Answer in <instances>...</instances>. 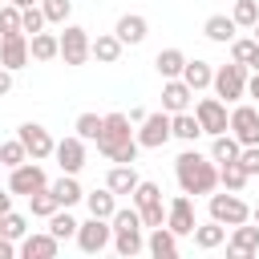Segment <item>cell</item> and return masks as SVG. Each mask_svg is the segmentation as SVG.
Wrapping results in <instances>:
<instances>
[{
	"label": "cell",
	"instance_id": "obj_1",
	"mask_svg": "<svg viewBox=\"0 0 259 259\" xmlns=\"http://www.w3.org/2000/svg\"><path fill=\"white\" fill-rule=\"evenodd\" d=\"M174 178L182 194H210L219 186V162L198 150H182L174 158Z\"/></svg>",
	"mask_w": 259,
	"mask_h": 259
},
{
	"label": "cell",
	"instance_id": "obj_2",
	"mask_svg": "<svg viewBox=\"0 0 259 259\" xmlns=\"http://www.w3.org/2000/svg\"><path fill=\"white\" fill-rule=\"evenodd\" d=\"M138 134H134V121L125 113H105V125H101V138H97V154L109 158V162H138Z\"/></svg>",
	"mask_w": 259,
	"mask_h": 259
},
{
	"label": "cell",
	"instance_id": "obj_3",
	"mask_svg": "<svg viewBox=\"0 0 259 259\" xmlns=\"http://www.w3.org/2000/svg\"><path fill=\"white\" fill-rule=\"evenodd\" d=\"M206 210H210V219H214V223H223V227H239V223H247V219H251V206L239 198V190H223V194H214V190H210Z\"/></svg>",
	"mask_w": 259,
	"mask_h": 259
},
{
	"label": "cell",
	"instance_id": "obj_4",
	"mask_svg": "<svg viewBox=\"0 0 259 259\" xmlns=\"http://www.w3.org/2000/svg\"><path fill=\"white\" fill-rule=\"evenodd\" d=\"M130 198H134V206L142 210V223H146V231L166 223V206H162V186H158V182L142 178V182H138V190H134Z\"/></svg>",
	"mask_w": 259,
	"mask_h": 259
},
{
	"label": "cell",
	"instance_id": "obj_5",
	"mask_svg": "<svg viewBox=\"0 0 259 259\" xmlns=\"http://www.w3.org/2000/svg\"><path fill=\"white\" fill-rule=\"evenodd\" d=\"M210 89H214V97H223V101H239V97H247V65H239V61L219 65Z\"/></svg>",
	"mask_w": 259,
	"mask_h": 259
},
{
	"label": "cell",
	"instance_id": "obj_6",
	"mask_svg": "<svg viewBox=\"0 0 259 259\" xmlns=\"http://www.w3.org/2000/svg\"><path fill=\"white\" fill-rule=\"evenodd\" d=\"M109 243H113V223H109V219L89 214V219L77 227V247H81L85 255H101Z\"/></svg>",
	"mask_w": 259,
	"mask_h": 259
},
{
	"label": "cell",
	"instance_id": "obj_7",
	"mask_svg": "<svg viewBox=\"0 0 259 259\" xmlns=\"http://www.w3.org/2000/svg\"><path fill=\"white\" fill-rule=\"evenodd\" d=\"M134 134H138V146H142V150H162V146L174 138V134H170V113H166V109L146 113Z\"/></svg>",
	"mask_w": 259,
	"mask_h": 259
},
{
	"label": "cell",
	"instance_id": "obj_8",
	"mask_svg": "<svg viewBox=\"0 0 259 259\" xmlns=\"http://www.w3.org/2000/svg\"><path fill=\"white\" fill-rule=\"evenodd\" d=\"M89 45H93V36H89V28H81V24H65V32H61V61L65 65H85L93 53H89Z\"/></svg>",
	"mask_w": 259,
	"mask_h": 259
},
{
	"label": "cell",
	"instance_id": "obj_9",
	"mask_svg": "<svg viewBox=\"0 0 259 259\" xmlns=\"http://www.w3.org/2000/svg\"><path fill=\"white\" fill-rule=\"evenodd\" d=\"M40 186H49V178H45V166L36 162V158H28V162H20V166H12L8 170V190L12 194H36Z\"/></svg>",
	"mask_w": 259,
	"mask_h": 259
},
{
	"label": "cell",
	"instance_id": "obj_10",
	"mask_svg": "<svg viewBox=\"0 0 259 259\" xmlns=\"http://www.w3.org/2000/svg\"><path fill=\"white\" fill-rule=\"evenodd\" d=\"M194 117H198L202 134H210V138L231 130V113H227V101H223V97H202V101L194 105Z\"/></svg>",
	"mask_w": 259,
	"mask_h": 259
},
{
	"label": "cell",
	"instance_id": "obj_11",
	"mask_svg": "<svg viewBox=\"0 0 259 259\" xmlns=\"http://www.w3.org/2000/svg\"><path fill=\"white\" fill-rule=\"evenodd\" d=\"M16 138L24 142V150H28V158H36V162H45V158H53V150H57V142H53V134L40 125V121H24L20 130H16Z\"/></svg>",
	"mask_w": 259,
	"mask_h": 259
},
{
	"label": "cell",
	"instance_id": "obj_12",
	"mask_svg": "<svg viewBox=\"0 0 259 259\" xmlns=\"http://www.w3.org/2000/svg\"><path fill=\"white\" fill-rule=\"evenodd\" d=\"M227 255H231V259H251V255H259V223L251 227V219H247V223L231 227V235H227Z\"/></svg>",
	"mask_w": 259,
	"mask_h": 259
},
{
	"label": "cell",
	"instance_id": "obj_13",
	"mask_svg": "<svg viewBox=\"0 0 259 259\" xmlns=\"http://www.w3.org/2000/svg\"><path fill=\"white\" fill-rule=\"evenodd\" d=\"M231 134L243 146H259V105H235L231 109Z\"/></svg>",
	"mask_w": 259,
	"mask_h": 259
},
{
	"label": "cell",
	"instance_id": "obj_14",
	"mask_svg": "<svg viewBox=\"0 0 259 259\" xmlns=\"http://www.w3.org/2000/svg\"><path fill=\"white\" fill-rule=\"evenodd\" d=\"M53 158H57L61 174H81V166H85V138H77V134L61 138L57 150H53Z\"/></svg>",
	"mask_w": 259,
	"mask_h": 259
},
{
	"label": "cell",
	"instance_id": "obj_15",
	"mask_svg": "<svg viewBox=\"0 0 259 259\" xmlns=\"http://www.w3.org/2000/svg\"><path fill=\"white\" fill-rule=\"evenodd\" d=\"M166 227L174 235H194V202H190V194H174L166 202Z\"/></svg>",
	"mask_w": 259,
	"mask_h": 259
},
{
	"label": "cell",
	"instance_id": "obj_16",
	"mask_svg": "<svg viewBox=\"0 0 259 259\" xmlns=\"http://www.w3.org/2000/svg\"><path fill=\"white\" fill-rule=\"evenodd\" d=\"M32 61V53H28V32H12V36H0V65L4 69H24Z\"/></svg>",
	"mask_w": 259,
	"mask_h": 259
},
{
	"label": "cell",
	"instance_id": "obj_17",
	"mask_svg": "<svg viewBox=\"0 0 259 259\" xmlns=\"http://www.w3.org/2000/svg\"><path fill=\"white\" fill-rule=\"evenodd\" d=\"M57 251H61V239L53 231H28L20 239V255L24 259H53Z\"/></svg>",
	"mask_w": 259,
	"mask_h": 259
},
{
	"label": "cell",
	"instance_id": "obj_18",
	"mask_svg": "<svg viewBox=\"0 0 259 259\" xmlns=\"http://www.w3.org/2000/svg\"><path fill=\"white\" fill-rule=\"evenodd\" d=\"M190 97H194V89H190L182 77L162 81V109H166V113H182V109H190Z\"/></svg>",
	"mask_w": 259,
	"mask_h": 259
},
{
	"label": "cell",
	"instance_id": "obj_19",
	"mask_svg": "<svg viewBox=\"0 0 259 259\" xmlns=\"http://www.w3.org/2000/svg\"><path fill=\"white\" fill-rule=\"evenodd\" d=\"M113 32L121 36V45H142V40L150 36V20H146L142 12H125V16H117Z\"/></svg>",
	"mask_w": 259,
	"mask_h": 259
},
{
	"label": "cell",
	"instance_id": "obj_20",
	"mask_svg": "<svg viewBox=\"0 0 259 259\" xmlns=\"http://www.w3.org/2000/svg\"><path fill=\"white\" fill-rule=\"evenodd\" d=\"M146 227H117L113 231V251L121 255V259H134V255H142L146 251V235H142Z\"/></svg>",
	"mask_w": 259,
	"mask_h": 259
},
{
	"label": "cell",
	"instance_id": "obj_21",
	"mask_svg": "<svg viewBox=\"0 0 259 259\" xmlns=\"http://www.w3.org/2000/svg\"><path fill=\"white\" fill-rule=\"evenodd\" d=\"M146 251L154 259H174L178 255V235L162 223V227H150V239H146Z\"/></svg>",
	"mask_w": 259,
	"mask_h": 259
},
{
	"label": "cell",
	"instance_id": "obj_22",
	"mask_svg": "<svg viewBox=\"0 0 259 259\" xmlns=\"http://www.w3.org/2000/svg\"><path fill=\"white\" fill-rule=\"evenodd\" d=\"M121 36L117 32H97L93 36V45H89V53H93V61L97 65H117V57H121Z\"/></svg>",
	"mask_w": 259,
	"mask_h": 259
},
{
	"label": "cell",
	"instance_id": "obj_23",
	"mask_svg": "<svg viewBox=\"0 0 259 259\" xmlns=\"http://www.w3.org/2000/svg\"><path fill=\"white\" fill-rule=\"evenodd\" d=\"M138 182H142V178H138L134 162H130V166H125V162H113V166H109V174H105V186H109L113 194H134V190H138Z\"/></svg>",
	"mask_w": 259,
	"mask_h": 259
},
{
	"label": "cell",
	"instance_id": "obj_24",
	"mask_svg": "<svg viewBox=\"0 0 259 259\" xmlns=\"http://www.w3.org/2000/svg\"><path fill=\"white\" fill-rule=\"evenodd\" d=\"M202 32H206V40H214V45H231V40H235V32H239V24H235V16L214 12V16H206Z\"/></svg>",
	"mask_w": 259,
	"mask_h": 259
},
{
	"label": "cell",
	"instance_id": "obj_25",
	"mask_svg": "<svg viewBox=\"0 0 259 259\" xmlns=\"http://www.w3.org/2000/svg\"><path fill=\"white\" fill-rule=\"evenodd\" d=\"M28 53H32V61H57L61 57V36L40 28V32L28 36Z\"/></svg>",
	"mask_w": 259,
	"mask_h": 259
},
{
	"label": "cell",
	"instance_id": "obj_26",
	"mask_svg": "<svg viewBox=\"0 0 259 259\" xmlns=\"http://www.w3.org/2000/svg\"><path fill=\"white\" fill-rule=\"evenodd\" d=\"M186 53L182 49H162L158 57H154V69H158V77L162 81H170V77H182V69H186Z\"/></svg>",
	"mask_w": 259,
	"mask_h": 259
},
{
	"label": "cell",
	"instance_id": "obj_27",
	"mask_svg": "<svg viewBox=\"0 0 259 259\" xmlns=\"http://www.w3.org/2000/svg\"><path fill=\"white\" fill-rule=\"evenodd\" d=\"M49 190L57 194V202H61V206H77V202H85V190H81L77 174H61L57 182H49Z\"/></svg>",
	"mask_w": 259,
	"mask_h": 259
},
{
	"label": "cell",
	"instance_id": "obj_28",
	"mask_svg": "<svg viewBox=\"0 0 259 259\" xmlns=\"http://www.w3.org/2000/svg\"><path fill=\"white\" fill-rule=\"evenodd\" d=\"M227 243V227L223 223H194V247L198 251H214V247H223Z\"/></svg>",
	"mask_w": 259,
	"mask_h": 259
},
{
	"label": "cell",
	"instance_id": "obj_29",
	"mask_svg": "<svg viewBox=\"0 0 259 259\" xmlns=\"http://www.w3.org/2000/svg\"><path fill=\"white\" fill-rule=\"evenodd\" d=\"M239 150H243V142L227 130V134H214L210 138V158L223 166V162H239Z\"/></svg>",
	"mask_w": 259,
	"mask_h": 259
},
{
	"label": "cell",
	"instance_id": "obj_30",
	"mask_svg": "<svg viewBox=\"0 0 259 259\" xmlns=\"http://www.w3.org/2000/svg\"><path fill=\"white\" fill-rule=\"evenodd\" d=\"M182 81H186L194 93L210 89V81H214V69H210V61H186V69H182Z\"/></svg>",
	"mask_w": 259,
	"mask_h": 259
},
{
	"label": "cell",
	"instance_id": "obj_31",
	"mask_svg": "<svg viewBox=\"0 0 259 259\" xmlns=\"http://www.w3.org/2000/svg\"><path fill=\"white\" fill-rule=\"evenodd\" d=\"M85 206H89V214H97V219H113V210H117V194H113L109 186L89 190V194H85Z\"/></svg>",
	"mask_w": 259,
	"mask_h": 259
},
{
	"label": "cell",
	"instance_id": "obj_32",
	"mask_svg": "<svg viewBox=\"0 0 259 259\" xmlns=\"http://www.w3.org/2000/svg\"><path fill=\"white\" fill-rule=\"evenodd\" d=\"M170 134H174L178 142H194V138L202 134V125H198V117H194L190 109H182V113H170Z\"/></svg>",
	"mask_w": 259,
	"mask_h": 259
},
{
	"label": "cell",
	"instance_id": "obj_33",
	"mask_svg": "<svg viewBox=\"0 0 259 259\" xmlns=\"http://www.w3.org/2000/svg\"><path fill=\"white\" fill-rule=\"evenodd\" d=\"M101 125H105V117H101V113H93V109H85V113H77L73 134H77V138H85V142H97V138H101Z\"/></svg>",
	"mask_w": 259,
	"mask_h": 259
},
{
	"label": "cell",
	"instance_id": "obj_34",
	"mask_svg": "<svg viewBox=\"0 0 259 259\" xmlns=\"http://www.w3.org/2000/svg\"><path fill=\"white\" fill-rule=\"evenodd\" d=\"M28 210H32V219H49V214L61 210V202H57V194L49 186H40L36 194H28Z\"/></svg>",
	"mask_w": 259,
	"mask_h": 259
},
{
	"label": "cell",
	"instance_id": "obj_35",
	"mask_svg": "<svg viewBox=\"0 0 259 259\" xmlns=\"http://www.w3.org/2000/svg\"><path fill=\"white\" fill-rule=\"evenodd\" d=\"M247 182H251V178H247V170H243L239 162H223V166H219V186H223V190H243Z\"/></svg>",
	"mask_w": 259,
	"mask_h": 259
},
{
	"label": "cell",
	"instance_id": "obj_36",
	"mask_svg": "<svg viewBox=\"0 0 259 259\" xmlns=\"http://www.w3.org/2000/svg\"><path fill=\"white\" fill-rule=\"evenodd\" d=\"M77 227H81V223L69 214V206H61L57 214H49V231H53L57 239H77Z\"/></svg>",
	"mask_w": 259,
	"mask_h": 259
},
{
	"label": "cell",
	"instance_id": "obj_37",
	"mask_svg": "<svg viewBox=\"0 0 259 259\" xmlns=\"http://www.w3.org/2000/svg\"><path fill=\"white\" fill-rule=\"evenodd\" d=\"M255 53H259V40H255V36H235V40H231V61H239V65L251 69Z\"/></svg>",
	"mask_w": 259,
	"mask_h": 259
},
{
	"label": "cell",
	"instance_id": "obj_38",
	"mask_svg": "<svg viewBox=\"0 0 259 259\" xmlns=\"http://www.w3.org/2000/svg\"><path fill=\"white\" fill-rule=\"evenodd\" d=\"M20 162H28V150H24V142L20 138H8V142H0V166H20Z\"/></svg>",
	"mask_w": 259,
	"mask_h": 259
},
{
	"label": "cell",
	"instance_id": "obj_39",
	"mask_svg": "<svg viewBox=\"0 0 259 259\" xmlns=\"http://www.w3.org/2000/svg\"><path fill=\"white\" fill-rule=\"evenodd\" d=\"M0 235H8V239H16V243H20V239L28 235V219H24V214H16V210H4V214H0Z\"/></svg>",
	"mask_w": 259,
	"mask_h": 259
},
{
	"label": "cell",
	"instance_id": "obj_40",
	"mask_svg": "<svg viewBox=\"0 0 259 259\" xmlns=\"http://www.w3.org/2000/svg\"><path fill=\"white\" fill-rule=\"evenodd\" d=\"M231 16H235L239 28H255V20H259V4H255V0H235V4H231Z\"/></svg>",
	"mask_w": 259,
	"mask_h": 259
},
{
	"label": "cell",
	"instance_id": "obj_41",
	"mask_svg": "<svg viewBox=\"0 0 259 259\" xmlns=\"http://www.w3.org/2000/svg\"><path fill=\"white\" fill-rule=\"evenodd\" d=\"M40 8H45V20L49 24H69L73 0H40Z\"/></svg>",
	"mask_w": 259,
	"mask_h": 259
},
{
	"label": "cell",
	"instance_id": "obj_42",
	"mask_svg": "<svg viewBox=\"0 0 259 259\" xmlns=\"http://www.w3.org/2000/svg\"><path fill=\"white\" fill-rule=\"evenodd\" d=\"M12 32H24V28H20V8L8 0L0 4V36H12Z\"/></svg>",
	"mask_w": 259,
	"mask_h": 259
},
{
	"label": "cell",
	"instance_id": "obj_43",
	"mask_svg": "<svg viewBox=\"0 0 259 259\" xmlns=\"http://www.w3.org/2000/svg\"><path fill=\"white\" fill-rule=\"evenodd\" d=\"M45 24H49V20H45V8H40V4H32V8H20V28H24L28 36H32V32H40Z\"/></svg>",
	"mask_w": 259,
	"mask_h": 259
},
{
	"label": "cell",
	"instance_id": "obj_44",
	"mask_svg": "<svg viewBox=\"0 0 259 259\" xmlns=\"http://www.w3.org/2000/svg\"><path fill=\"white\" fill-rule=\"evenodd\" d=\"M239 166L247 170V178H259V146H243L239 150Z\"/></svg>",
	"mask_w": 259,
	"mask_h": 259
},
{
	"label": "cell",
	"instance_id": "obj_45",
	"mask_svg": "<svg viewBox=\"0 0 259 259\" xmlns=\"http://www.w3.org/2000/svg\"><path fill=\"white\" fill-rule=\"evenodd\" d=\"M12 255H20V243L8 239V235H0V259H12Z\"/></svg>",
	"mask_w": 259,
	"mask_h": 259
},
{
	"label": "cell",
	"instance_id": "obj_46",
	"mask_svg": "<svg viewBox=\"0 0 259 259\" xmlns=\"http://www.w3.org/2000/svg\"><path fill=\"white\" fill-rule=\"evenodd\" d=\"M247 97H251V101H259V69H251V73H247Z\"/></svg>",
	"mask_w": 259,
	"mask_h": 259
},
{
	"label": "cell",
	"instance_id": "obj_47",
	"mask_svg": "<svg viewBox=\"0 0 259 259\" xmlns=\"http://www.w3.org/2000/svg\"><path fill=\"white\" fill-rule=\"evenodd\" d=\"M8 93H12V69L0 65V97H8Z\"/></svg>",
	"mask_w": 259,
	"mask_h": 259
},
{
	"label": "cell",
	"instance_id": "obj_48",
	"mask_svg": "<svg viewBox=\"0 0 259 259\" xmlns=\"http://www.w3.org/2000/svg\"><path fill=\"white\" fill-rule=\"evenodd\" d=\"M12 210V190H0V214Z\"/></svg>",
	"mask_w": 259,
	"mask_h": 259
},
{
	"label": "cell",
	"instance_id": "obj_49",
	"mask_svg": "<svg viewBox=\"0 0 259 259\" xmlns=\"http://www.w3.org/2000/svg\"><path fill=\"white\" fill-rule=\"evenodd\" d=\"M125 117H130V121H134V125H138V121H142V117H146V109H142V105H134V109H130V113H125Z\"/></svg>",
	"mask_w": 259,
	"mask_h": 259
},
{
	"label": "cell",
	"instance_id": "obj_50",
	"mask_svg": "<svg viewBox=\"0 0 259 259\" xmlns=\"http://www.w3.org/2000/svg\"><path fill=\"white\" fill-rule=\"evenodd\" d=\"M16 8H32V4H40V0H12Z\"/></svg>",
	"mask_w": 259,
	"mask_h": 259
},
{
	"label": "cell",
	"instance_id": "obj_51",
	"mask_svg": "<svg viewBox=\"0 0 259 259\" xmlns=\"http://www.w3.org/2000/svg\"><path fill=\"white\" fill-rule=\"evenodd\" d=\"M251 223H259V206H251Z\"/></svg>",
	"mask_w": 259,
	"mask_h": 259
},
{
	"label": "cell",
	"instance_id": "obj_52",
	"mask_svg": "<svg viewBox=\"0 0 259 259\" xmlns=\"http://www.w3.org/2000/svg\"><path fill=\"white\" fill-rule=\"evenodd\" d=\"M251 36H255V40H259V20H255V28H251Z\"/></svg>",
	"mask_w": 259,
	"mask_h": 259
},
{
	"label": "cell",
	"instance_id": "obj_53",
	"mask_svg": "<svg viewBox=\"0 0 259 259\" xmlns=\"http://www.w3.org/2000/svg\"><path fill=\"white\" fill-rule=\"evenodd\" d=\"M251 69H259V53H255V61H251Z\"/></svg>",
	"mask_w": 259,
	"mask_h": 259
},
{
	"label": "cell",
	"instance_id": "obj_54",
	"mask_svg": "<svg viewBox=\"0 0 259 259\" xmlns=\"http://www.w3.org/2000/svg\"><path fill=\"white\" fill-rule=\"evenodd\" d=\"M227 4H235V0H227Z\"/></svg>",
	"mask_w": 259,
	"mask_h": 259
},
{
	"label": "cell",
	"instance_id": "obj_55",
	"mask_svg": "<svg viewBox=\"0 0 259 259\" xmlns=\"http://www.w3.org/2000/svg\"><path fill=\"white\" fill-rule=\"evenodd\" d=\"M0 4H8V0H0Z\"/></svg>",
	"mask_w": 259,
	"mask_h": 259
},
{
	"label": "cell",
	"instance_id": "obj_56",
	"mask_svg": "<svg viewBox=\"0 0 259 259\" xmlns=\"http://www.w3.org/2000/svg\"><path fill=\"white\" fill-rule=\"evenodd\" d=\"M255 105H259V101H255Z\"/></svg>",
	"mask_w": 259,
	"mask_h": 259
}]
</instances>
